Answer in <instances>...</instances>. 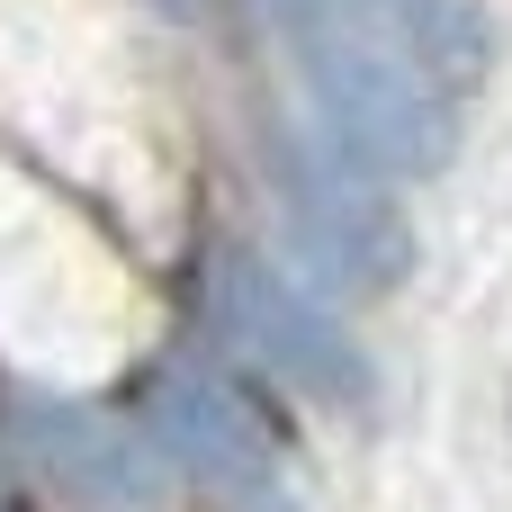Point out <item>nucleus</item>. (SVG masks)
<instances>
[{"label":"nucleus","mask_w":512,"mask_h":512,"mask_svg":"<svg viewBox=\"0 0 512 512\" xmlns=\"http://www.w3.org/2000/svg\"><path fill=\"white\" fill-rule=\"evenodd\" d=\"M342 162L378 180H432L459 153V99L486 72V18L468 0H261Z\"/></svg>","instance_id":"1"},{"label":"nucleus","mask_w":512,"mask_h":512,"mask_svg":"<svg viewBox=\"0 0 512 512\" xmlns=\"http://www.w3.org/2000/svg\"><path fill=\"white\" fill-rule=\"evenodd\" d=\"M270 189H279V216H288V243H297V261L324 279V288H351V297H369V288H396L405 270H414V234H405V216L369 189V180H351L342 162H324V153H270Z\"/></svg>","instance_id":"2"},{"label":"nucleus","mask_w":512,"mask_h":512,"mask_svg":"<svg viewBox=\"0 0 512 512\" xmlns=\"http://www.w3.org/2000/svg\"><path fill=\"white\" fill-rule=\"evenodd\" d=\"M216 324H225L261 369H279L288 387H306V396H324V405H360V396H369L360 342H351L306 288H288V279L261 270V261H216Z\"/></svg>","instance_id":"3"},{"label":"nucleus","mask_w":512,"mask_h":512,"mask_svg":"<svg viewBox=\"0 0 512 512\" xmlns=\"http://www.w3.org/2000/svg\"><path fill=\"white\" fill-rule=\"evenodd\" d=\"M153 432H162L171 468H180L198 495H216V504H279V486H288L270 432L252 423V405H243L234 387L198 378V369L162 378V396H153Z\"/></svg>","instance_id":"4"},{"label":"nucleus","mask_w":512,"mask_h":512,"mask_svg":"<svg viewBox=\"0 0 512 512\" xmlns=\"http://www.w3.org/2000/svg\"><path fill=\"white\" fill-rule=\"evenodd\" d=\"M18 450L72 512H153L162 504L153 450L126 423H99L81 405H18Z\"/></svg>","instance_id":"5"}]
</instances>
